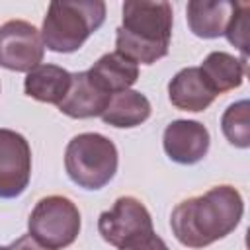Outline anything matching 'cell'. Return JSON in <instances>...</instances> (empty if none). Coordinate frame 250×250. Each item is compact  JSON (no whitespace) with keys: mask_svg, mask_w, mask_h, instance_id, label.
<instances>
[{"mask_svg":"<svg viewBox=\"0 0 250 250\" xmlns=\"http://www.w3.org/2000/svg\"><path fill=\"white\" fill-rule=\"evenodd\" d=\"M31 178V148L23 135L0 129V197L21 195Z\"/></svg>","mask_w":250,"mask_h":250,"instance_id":"cell-8","label":"cell"},{"mask_svg":"<svg viewBox=\"0 0 250 250\" xmlns=\"http://www.w3.org/2000/svg\"><path fill=\"white\" fill-rule=\"evenodd\" d=\"M86 72L109 96L131 90V86L139 78V66L115 51L102 55Z\"/></svg>","mask_w":250,"mask_h":250,"instance_id":"cell-13","label":"cell"},{"mask_svg":"<svg viewBox=\"0 0 250 250\" xmlns=\"http://www.w3.org/2000/svg\"><path fill=\"white\" fill-rule=\"evenodd\" d=\"M80 227V211L74 201L64 195L41 197L27 219L29 234L51 250L70 246L76 240Z\"/></svg>","mask_w":250,"mask_h":250,"instance_id":"cell-5","label":"cell"},{"mask_svg":"<svg viewBox=\"0 0 250 250\" xmlns=\"http://www.w3.org/2000/svg\"><path fill=\"white\" fill-rule=\"evenodd\" d=\"M72 74L57 64H39L27 72L23 80V92L43 104L59 105L70 88Z\"/></svg>","mask_w":250,"mask_h":250,"instance_id":"cell-14","label":"cell"},{"mask_svg":"<svg viewBox=\"0 0 250 250\" xmlns=\"http://www.w3.org/2000/svg\"><path fill=\"white\" fill-rule=\"evenodd\" d=\"M150 111L152 107L145 94L137 90H125L109 98V104L100 117L105 125L117 129H129L145 123L150 117Z\"/></svg>","mask_w":250,"mask_h":250,"instance_id":"cell-15","label":"cell"},{"mask_svg":"<svg viewBox=\"0 0 250 250\" xmlns=\"http://www.w3.org/2000/svg\"><path fill=\"white\" fill-rule=\"evenodd\" d=\"M150 230H154L152 217L141 203V199L133 195L117 197L113 207L109 211H104L98 219V232L107 244L115 248H121L131 238Z\"/></svg>","mask_w":250,"mask_h":250,"instance_id":"cell-7","label":"cell"},{"mask_svg":"<svg viewBox=\"0 0 250 250\" xmlns=\"http://www.w3.org/2000/svg\"><path fill=\"white\" fill-rule=\"evenodd\" d=\"M199 70L207 78L213 92L219 96L242 84L244 72H246V61L236 59L234 55L225 53V51H211L203 59Z\"/></svg>","mask_w":250,"mask_h":250,"instance_id":"cell-16","label":"cell"},{"mask_svg":"<svg viewBox=\"0 0 250 250\" xmlns=\"http://www.w3.org/2000/svg\"><path fill=\"white\" fill-rule=\"evenodd\" d=\"M109 98L111 96L102 90L86 70L74 72L70 78V88L59 104V111L74 119L98 117L107 107Z\"/></svg>","mask_w":250,"mask_h":250,"instance_id":"cell-10","label":"cell"},{"mask_svg":"<svg viewBox=\"0 0 250 250\" xmlns=\"http://www.w3.org/2000/svg\"><path fill=\"white\" fill-rule=\"evenodd\" d=\"M221 131L225 139L238 148L250 146V104L240 100L230 104L221 117Z\"/></svg>","mask_w":250,"mask_h":250,"instance_id":"cell-17","label":"cell"},{"mask_svg":"<svg viewBox=\"0 0 250 250\" xmlns=\"http://www.w3.org/2000/svg\"><path fill=\"white\" fill-rule=\"evenodd\" d=\"M248 18H250V4L236 2L225 29V37L229 39L230 45L238 47L244 61L248 57Z\"/></svg>","mask_w":250,"mask_h":250,"instance_id":"cell-18","label":"cell"},{"mask_svg":"<svg viewBox=\"0 0 250 250\" xmlns=\"http://www.w3.org/2000/svg\"><path fill=\"white\" fill-rule=\"evenodd\" d=\"M119 250H170V248L154 230H150V232H145L141 236L131 238Z\"/></svg>","mask_w":250,"mask_h":250,"instance_id":"cell-19","label":"cell"},{"mask_svg":"<svg viewBox=\"0 0 250 250\" xmlns=\"http://www.w3.org/2000/svg\"><path fill=\"white\" fill-rule=\"evenodd\" d=\"M234 4L236 2L230 0H189L186 18L191 33L201 39H215L225 35Z\"/></svg>","mask_w":250,"mask_h":250,"instance_id":"cell-12","label":"cell"},{"mask_svg":"<svg viewBox=\"0 0 250 250\" xmlns=\"http://www.w3.org/2000/svg\"><path fill=\"white\" fill-rule=\"evenodd\" d=\"M209 131L203 123L193 119H176L166 125L162 146L170 160L178 164H195L203 160L209 150Z\"/></svg>","mask_w":250,"mask_h":250,"instance_id":"cell-9","label":"cell"},{"mask_svg":"<svg viewBox=\"0 0 250 250\" xmlns=\"http://www.w3.org/2000/svg\"><path fill=\"white\" fill-rule=\"evenodd\" d=\"M168 98L174 107L182 111H203L207 109L217 94L209 86L199 66H188L174 74L168 84Z\"/></svg>","mask_w":250,"mask_h":250,"instance_id":"cell-11","label":"cell"},{"mask_svg":"<svg viewBox=\"0 0 250 250\" xmlns=\"http://www.w3.org/2000/svg\"><path fill=\"white\" fill-rule=\"evenodd\" d=\"M0 250H12L10 246H0Z\"/></svg>","mask_w":250,"mask_h":250,"instance_id":"cell-21","label":"cell"},{"mask_svg":"<svg viewBox=\"0 0 250 250\" xmlns=\"http://www.w3.org/2000/svg\"><path fill=\"white\" fill-rule=\"evenodd\" d=\"M12 250H51L43 244H39L31 234H21L20 238H16L12 244H10Z\"/></svg>","mask_w":250,"mask_h":250,"instance_id":"cell-20","label":"cell"},{"mask_svg":"<svg viewBox=\"0 0 250 250\" xmlns=\"http://www.w3.org/2000/svg\"><path fill=\"white\" fill-rule=\"evenodd\" d=\"M45 45L41 31L25 20H8L0 25V66L31 72L43 62Z\"/></svg>","mask_w":250,"mask_h":250,"instance_id":"cell-6","label":"cell"},{"mask_svg":"<svg viewBox=\"0 0 250 250\" xmlns=\"http://www.w3.org/2000/svg\"><path fill=\"white\" fill-rule=\"evenodd\" d=\"M105 4L102 0H55L43 18L41 39L53 53H74L102 27Z\"/></svg>","mask_w":250,"mask_h":250,"instance_id":"cell-3","label":"cell"},{"mask_svg":"<svg viewBox=\"0 0 250 250\" xmlns=\"http://www.w3.org/2000/svg\"><path fill=\"white\" fill-rule=\"evenodd\" d=\"M244 213V201L236 188L223 184L207 189L203 195L180 201L170 227L180 244L188 248H205L230 234Z\"/></svg>","mask_w":250,"mask_h":250,"instance_id":"cell-1","label":"cell"},{"mask_svg":"<svg viewBox=\"0 0 250 250\" xmlns=\"http://www.w3.org/2000/svg\"><path fill=\"white\" fill-rule=\"evenodd\" d=\"M174 12L164 0H127L115 29V53L135 64H152L168 55Z\"/></svg>","mask_w":250,"mask_h":250,"instance_id":"cell-2","label":"cell"},{"mask_svg":"<svg viewBox=\"0 0 250 250\" xmlns=\"http://www.w3.org/2000/svg\"><path fill=\"white\" fill-rule=\"evenodd\" d=\"M117 148L102 133H80L72 137L64 150L68 178L84 189H102L117 172Z\"/></svg>","mask_w":250,"mask_h":250,"instance_id":"cell-4","label":"cell"}]
</instances>
